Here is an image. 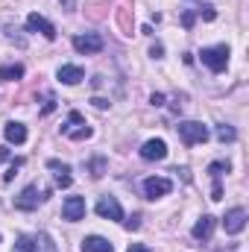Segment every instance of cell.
I'll return each mask as SVG.
<instances>
[{
	"label": "cell",
	"mask_w": 249,
	"mask_h": 252,
	"mask_svg": "<svg viewBox=\"0 0 249 252\" xmlns=\"http://www.w3.org/2000/svg\"><path fill=\"white\" fill-rule=\"evenodd\" d=\"M79 250L82 252H115V247H112L106 238H100V235H88Z\"/></svg>",
	"instance_id": "16"
},
{
	"label": "cell",
	"mask_w": 249,
	"mask_h": 252,
	"mask_svg": "<svg viewBox=\"0 0 249 252\" xmlns=\"http://www.w3.org/2000/svg\"><path fill=\"white\" fill-rule=\"evenodd\" d=\"M214 223H217V220H214L211 214H202V217L193 223V232H190V235H193L196 241H208L211 232H214Z\"/></svg>",
	"instance_id": "14"
},
{
	"label": "cell",
	"mask_w": 249,
	"mask_h": 252,
	"mask_svg": "<svg viewBox=\"0 0 249 252\" xmlns=\"http://www.w3.org/2000/svg\"><path fill=\"white\" fill-rule=\"evenodd\" d=\"M47 167L56 173V185H59V188H70V182H73V176H70V164L50 158V161H47Z\"/></svg>",
	"instance_id": "13"
},
{
	"label": "cell",
	"mask_w": 249,
	"mask_h": 252,
	"mask_svg": "<svg viewBox=\"0 0 249 252\" xmlns=\"http://www.w3.org/2000/svg\"><path fill=\"white\" fill-rule=\"evenodd\" d=\"M73 50L76 53H85V56H91V53H100L103 50V35H97V32H85V35H73Z\"/></svg>",
	"instance_id": "5"
},
{
	"label": "cell",
	"mask_w": 249,
	"mask_h": 252,
	"mask_svg": "<svg viewBox=\"0 0 249 252\" xmlns=\"http://www.w3.org/2000/svg\"><path fill=\"white\" fill-rule=\"evenodd\" d=\"M217 138L226 144V141H235V138H238V132H235L232 126H220V129H217Z\"/></svg>",
	"instance_id": "22"
},
{
	"label": "cell",
	"mask_w": 249,
	"mask_h": 252,
	"mask_svg": "<svg viewBox=\"0 0 249 252\" xmlns=\"http://www.w3.org/2000/svg\"><path fill=\"white\" fill-rule=\"evenodd\" d=\"M193 21H196V15H193V12H185V15H182V27H185V30L193 27Z\"/></svg>",
	"instance_id": "25"
},
{
	"label": "cell",
	"mask_w": 249,
	"mask_h": 252,
	"mask_svg": "<svg viewBox=\"0 0 249 252\" xmlns=\"http://www.w3.org/2000/svg\"><path fill=\"white\" fill-rule=\"evenodd\" d=\"M179 138L185 141L187 147H196V144H205L208 141V126H202L199 121H182L176 126Z\"/></svg>",
	"instance_id": "2"
},
{
	"label": "cell",
	"mask_w": 249,
	"mask_h": 252,
	"mask_svg": "<svg viewBox=\"0 0 249 252\" xmlns=\"http://www.w3.org/2000/svg\"><path fill=\"white\" fill-rule=\"evenodd\" d=\"M62 132L70 138V141H85V138L94 135V129L85 124V118H82L79 112H70V115H67V124L62 126Z\"/></svg>",
	"instance_id": "3"
},
{
	"label": "cell",
	"mask_w": 249,
	"mask_h": 252,
	"mask_svg": "<svg viewBox=\"0 0 249 252\" xmlns=\"http://www.w3.org/2000/svg\"><path fill=\"white\" fill-rule=\"evenodd\" d=\"M244 226H247V208H229L226 211V217H223V229H226V235H241L244 232Z\"/></svg>",
	"instance_id": "7"
},
{
	"label": "cell",
	"mask_w": 249,
	"mask_h": 252,
	"mask_svg": "<svg viewBox=\"0 0 249 252\" xmlns=\"http://www.w3.org/2000/svg\"><path fill=\"white\" fill-rule=\"evenodd\" d=\"M97 214L103 217V220H124V208H121V202L115 199V196H100L97 199Z\"/></svg>",
	"instance_id": "9"
},
{
	"label": "cell",
	"mask_w": 249,
	"mask_h": 252,
	"mask_svg": "<svg viewBox=\"0 0 249 252\" xmlns=\"http://www.w3.org/2000/svg\"><path fill=\"white\" fill-rule=\"evenodd\" d=\"M56 79L64 82V85H79V82L85 79V70H82L79 64H62V67L56 70Z\"/></svg>",
	"instance_id": "12"
},
{
	"label": "cell",
	"mask_w": 249,
	"mask_h": 252,
	"mask_svg": "<svg viewBox=\"0 0 249 252\" xmlns=\"http://www.w3.org/2000/svg\"><path fill=\"white\" fill-rule=\"evenodd\" d=\"M161 53H164V47H161V44H153V50H150V56H153V59H161Z\"/></svg>",
	"instance_id": "26"
},
{
	"label": "cell",
	"mask_w": 249,
	"mask_h": 252,
	"mask_svg": "<svg viewBox=\"0 0 249 252\" xmlns=\"http://www.w3.org/2000/svg\"><path fill=\"white\" fill-rule=\"evenodd\" d=\"M24 76V64L12 62V64H0V82H15Z\"/></svg>",
	"instance_id": "17"
},
{
	"label": "cell",
	"mask_w": 249,
	"mask_h": 252,
	"mask_svg": "<svg viewBox=\"0 0 249 252\" xmlns=\"http://www.w3.org/2000/svg\"><path fill=\"white\" fill-rule=\"evenodd\" d=\"M41 202H44V193L38 190V185H27V188L15 196V208L18 211H35Z\"/></svg>",
	"instance_id": "4"
},
{
	"label": "cell",
	"mask_w": 249,
	"mask_h": 252,
	"mask_svg": "<svg viewBox=\"0 0 249 252\" xmlns=\"http://www.w3.org/2000/svg\"><path fill=\"white\" fill-rule=\"evenodd\" d=\"M12 252H32V235H21L15 241V250Z\"/></svg>",
	"instance_id": "19"
},
{
	"label": "cell",
	"mask_w": 249,
	"mask_h": 252,
	"mask_svg": "<svg viewBox=\"0 0 249 252\" xmlns=\"http://www.w3.org/2000/svg\"><path fill=\"white\" fill-rule=\"evenodd\" d=\"M32 252H56V244L47 232H38L32 235Z\"/></svg>",
	"instance_id": "18"
},
{
	"label": "cell",
	"mask_w": 249,
	"mask_h": 252,
	"mask_svg": "<svg viewBox=\"0 0 249 252\" xmlns=\"http://www.w3.org/2000/svg\"><path fill=\"white\" fill-rule=\"evenodd\" d=\"M3 135H6V141H9V144H15V147L27 144V126H24V124H18V121L6 124V129H3Z\"/></svg>",
	"instance_id": "15"
},
{
	"label": "cell",
	"mask_w": 249,
	"mask_h": 252,
	"mask_svg": "<svg viewBox=\"0 0 249 252\" xmlns=\"http://www.w3.org/2000/svg\"><path fill=\"white\" fill-rule=\"evenodd\" d=\"M150 103H153L156 109H158V106H164V94H153V97H150Z\"/></svg>",
	"instance_id": "27"
},
{
	"label": "cell",
	"mask_w": 249,
	"mask_h": 252,
	"mask_svg": "<svg viewBox=\"0 0 249 252\" xmlns=\"http://www.w3.org/2000/svg\"><path fill=\"white\" fill-rule=\"evenodd\" d=\"M27 30H30V32H41L47 41H53V38H56V27H53L44 15H38V12L27 15Z\"/></svg>",
	"instance_id": "8"
},
{
	"label": "cell",
	"mask_w": 249,
	"mask_h": 252,
	"mask_svg": "<svg viewBox=\"0 0 249 252\" xmlns=\"http://www.w3.org/2000/svg\"><path fill=\"white\" fill-rule=\"evenodd\" d=\"M141 158H144V161H161V158H167V144H164L161 138H150V141H144V147H141Z\"/></svg>",
	"instance_id": "10"
},
{
	"label": "cell",
	"mask_w": 249,
	"mask_h": 252,
	"mask_svg": "<svg viewBox=\"0 0 249 252\" xmlns=\"http://www.w3.org/2000/svg\"><path fill=\"white\" fill-rule=\"evenodd\" d=\"M62 217L70 220V223L82 220V217H85V199H82V196H67L62 202Z\"/></svg>",
	"instance_id": "11"
},
{
	"label": "cell",
	"mask_w": 249,
	"mask_h": 252,
	"mask_svg": "<svg viewBox=\"0 0 249 252\" xmlns=\"http://www.w3.org/2000/svg\"><path fill=\"white\" fill-rule=\"evenodd\" d=\"M199 59H202V64H205L211 73H223V70H226V64H229V47H226V44L202 47Z\"/></svg>",
	"instance_id": "1"
},
{
	"label": "cell",
	"mask_w": 249,
	"mask_h": 252,
	"mask_svg": "<svg viewBox=\"0 0 249 252\" xmlns=\"http://www.w3.org/2000/svg\"><path fill=\"white\" fill-rule=\"evenodd\" d=\"M208 173H211L214 179H220L223 173H229V161H214V164H208Z\"/></svg>",
	"instance_id": "20"
},
{
	"label": "cell",
	"mask_w": 249,
	"mask_h": 252,
	"mask_svg": "<svg viewBox=\"0 0 249 252\" xmlns=\"http://www.w3.org/2000/svg\"><path fill=\"white\" fill-rule=\"evenodd\" d=\"M126 252H150V250H147L144 244H132V247H129V250H126Z\"/></svg>",
	"instance_id": "30"
},
{
	"label": "cell",
	"mask_w": 249,
	"mask_h": 252,
	"mask_svg": "<svg viewBox=\"0 0 249 252\" xmlns=\"http://www.w3.org/2000/svg\"><path fill=\"white\" fill-rule=\"evenodd\" d=\"M103 170H106V161H103V158H94V161H91V176H94V179H100V176H103Z\"/></svg>",
	"instance_id": "23"
},
{
	"label": "cell",
	"mask_w": 249,
	"mask_h": 252,
	"mask_svg": "<svg viewBox=\"0 0 249 252\" xmlns=\"http://www.w3.org/2000/svg\"><path fill=\"white\" fill-rule=\"evenodd\" d=\"M170 190H173V182L164 179V176H150V179H144V196H147V199H161V196H167Z\"/></svg>",
	"instance_id": "6"
},
{
	"label": "cell",
	"mask_w": 249,
	"mask_h": 252,
	"mask_svg": "<svg viewBox=\"0 0 249 252\" xmlns=\"http://www.w3.org/2000/svg\"><path fill=\"white\" fill-rule=\"evenodd\" d=\"M91 103H94V106H97V109H109V100H103V97H94V100H91Z\"/></svg>",
	"instance_id": "28"
},
{
	"label": "cell",
	"mask_w": 249,
	"mask_h": 252,
	"mask_svg": "<svg viewBox=\"0 0 249 252\" xmlns=\"http://www.w3.org/2000/svg\"><path fill=\"white\" fill-rule=\"evenodd\" d=\"M223 196V188H220V182H214V190H211V199H220Z\"/></svg>",
	"instance_id": "29"
},
{
	"label": "cell",
	"mask_w": 249,
	"mask_h": 252,
	"mask_svg": "<svg viewBox=\"0 0 249 252\" xmlns=\"http://www.w3.org/2000/svg\"><path fill=\"white\" fill-rule=\"evenodd\" d=\"M124 226H126V229H129V232H135V229L141 226V217H138V214H132L129 220H124Z\"/></svg>",
	"instance_id": "24"
},
{
	"label": "cell",
	"mask_w": 249,
	"mask_h": 252,
	"mask_svg": "<svg viewBox=\"0 0 249 252\" xmlns=\"http://www.w3.org/2000/svg\"><path fill=\"white\" fill-rule=\"evenodd\" d=\"M196 12H199V18H202V21H214V18H217V12H214V6H211V3H202Z\"/></svg>",
	"instance_id": "21"
}]
</instances>
